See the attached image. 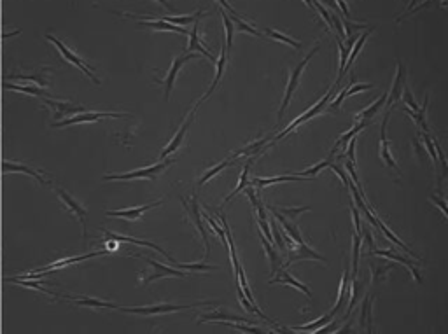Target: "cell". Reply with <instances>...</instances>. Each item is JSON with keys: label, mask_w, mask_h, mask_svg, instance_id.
<instances>
[{"label": "cell", "mask_w": 448, "mask_h": 334, "mask_svg": "<svg viewBox=\"0 0 448 334\" xmlns=\"http://www.w3.org/2000/svg\"><path fill=\"white\" fill-rule=\"evenodd\" d=\"M173 163V159H168L163 163H158L154 167L149 168H142V170H135V171H128V173H110V175H105L104 180H135V179H147V180H154L158 177L159 171H163L165 168H168Z\"/></svg>", "instance_id": "cell-1"}, {"label": "cell", "mask_w": 448, "mask_h": 334, "mask_svg": "<svg viewBox=\"0 0 448 334\" xmlns=\"http://www.w3.org/2000/svg\"><path fill=\"white\" fill-rule=\"evenodd\" d=\"M319 47L320 46H315L314 49L308 53V55L303 58V62H299L298 63V67L294 68L293 70V74H291V77H289V83H287V89H285V96H284V102H282V107H280V112H278V121H280L282 117H284V114H285V109H287V105H289V102H291V98H293V95H294V91H296V88H298V83H299V77H301V72H303V68L306 67V63L310 62V58L312 56L315 55L319 51Z\"/></svg>", "instance_id": "cell-2"}, {"label": "cell", "mask_w": 448, "mask_h": 334, "mask_svg": "<svg viewBox=\"0 0 448 334\" xmlns=\"http://www.w3.org/2000/svg\"><path fill=\"white\" fill-rule=\"evenodd\" d=\"M333 95H335V89H331V91H329V93H326V95H324L322 98H320V100H319L317 104H315L314 107H312V109H308V110H306V112L303 114V116L296 117V119H294V121L291 123V125L287 126V128H285V130L282 131V133H278V135H277V137L273 138V140H275V142H277V140H282V138H284L285 135H287V133H291V131H294V130H296V128H298V126H299V125H303V123H306V121H308V119H312V117H314V116H317V114L320 112V110H322L324 107H326L327 100H329V98H331Z\"/></svg>", "instance_id": "cell-3"}, {"label": "cell", "mask_w": 448, "mask_h": 334, "mask_svg": "<svg viewBox=\"0 0 448 334\" xmlns=\"http://www.w3.org/2000/svg\"><path fill=\"white\" fill-rule=\"evenodd\" d=\"M210 305L209 301H201V303H194L189 306H177V305H158V306H144V308H121L126 313H135V315H163V313H172V312H180L186 308H196V306Z\"/></svg>", "instance_id": "cell-4"}, {"label": "cell", "mask_w": 448, "mask_h": 334, "mask_svg": "<svg viewBox=\"0 0 448 334\" xmlns=\"http://www.w3.org/2000/svg\"><path fill=\"white\" fill-rule=\"evenodd\" d=\"M46 39H47V41H51V42H53V44H55L56 47H58V49H60V53H62V55L65 56V60H68V62H72V63H74V65H77V67H79L81 70L84 72V74L88 75V77L93 81V83L100 84V79H98L97 75L93 74V68L89 67L88 63H84L83 60H81L79 56L76 55V53H72V51L68 49V47L65 46V44H63L62 41H58V39H56V37H53V35H46Z\"/></svg>", "instance_id": "cell-5"}, {"label": "cell", "mask_w": 448, "mask_h": 334, "mask_svg": "<svg viewBox=\"0 0 448 334\" xmlns=\"http://www.w3.org/2000/svg\"><path fill=\"white\" fill-rule=\"evenodd\" d=\"M105 117H125V114H116V112H84V114H76V116L67 117L63 121H56L55 128H63V126L70 125H79V123H93L98 119H105Z\"/></svg>", "instance_id": "cell-6"}, {"label": "cell", "mask_w": 448, "mask_h": 334, "mask_svg": "<svg viewBox=\"0 0 448 334\" xmlns=\"http://www.w3.org/2000/svg\"><path fill=\"white\" fill-rule=\"evenodd\" d=\"M182 205L186 207V212H188L189 219L193 221V224H194V228L198 230V233L201 234V238H203V243H205L207 254H209V250H210L209 234H207L205 226H203V221H201V213H200V207H198V200H196V198H193V200L189 201V203H188L186 200H182Z\"/></svg>", "instance_id": "cell-7"}, {"label": "cell", "mask_w": 448, "mask_h": 334, "mask_svg": "<svg viewBox=\"0 0 448 334\" xmlns=\"http://www.w3.org/2000/svg\"><path fill=\"white\" fill-rule=\"evenodd\" d=\"M128 18H133V20L140 21V25L147 26V28H152V30H161V32H177V34H182V35H189V32L186 28L179 25H173V23H168L165 20H152V18H138L135 14L126 13Z\"/></svg>", "instance_id": "cell-8"}, {"label": "cell", "mask_w": 448, "mask_h": 334, "mask_svg": "<svg viewBox=\"0 0 448 334\" xmlns=\"http://www.w3.org/2000/svg\"><path fill=\"white\" fill-rule=\"evenodd\" d=\"M193 58H200L198 55H188V56H177L175 60H173L172 67H170V70H168V75L165 77L163 81L161 79H156L158 83L165 84V98H168L170 96V93H172L173 89V84H175V79H177V74H179V70L182 68V65H184L186 62H189V60Z\"/></svg>", "instance_id": "cell-9"}, {"label": "cell", "mask_w": 448, "mask_h": 334, "mask_svg": "<svg viewBox=\"0 0 448 334\" xmlns=\"http://www.w3.org/2000/svg\"><path fill=\"white\" fill-rule=\"evenodd\" d=\"M104 254H109V250H104V252H91V254L77 255V257H65V259H60V261H56V263H53V264H47V266H44V268H39V270H34V271H30L28 275H39V273H51V271H55V270H60V268L67 266V264H76V263H81V261H84V259H91V257H95V255H104Z\"/></svg>", "instance_id": "cell-10"}, {"label": "cell", "mask_w": 448, "mask_h": 334, "mask_svg": "<svg viewBox=\"0 0 448 334\" xmlns=\"http://www.w3.org/2000/svg\"><path fill=\"white\" fill-rule=\"evenodd\" d=\"M196 109H198V105L194 107L193 110H191V114L188 116V119H186V121L182 123V126H180V130L177 131V135L172 138V142L168 144V146L165 147L163 150H161V154H159V158H161V159H165L167 156L173 154V152H175V150L180 147V144H182V140H184V137H186V131H188V128L191 126V123H193V119H194V112H196Z\"/></svg>", "instance_id": "cell-11"}, {"label": "cell", "mask_w": 448, "mask_h": 334, "mask_svg": "<svg viewBox=\"0 0 448 334\" xmlns=\"http://www.w3.org/2000/svg\"><path fill=\"white\" fill-rule=\"evenodd\" d=\"M55 191H56V194H60V198H62V201L65 203V207H67V209L77 217V221L81 222V226H83V238H86V210H84L76 200H72L70 194H68L67 191H63V189H60V188H56Z\"/></svg>", "instance_id": "cell-12"}, {"label": "cell", "mask_w": 448, "mask_h": 334, "mask_svg": "<svg viewBox=\"0 0 448 334\" xmlns=\"http://www.w3.org/2000/svg\"><path fill=\"white\" fill-rule=\"evenodd\" d=\"M41 100L44 102L47 107H51V110L55 112L56 119H60V117H63V116L72 117L74 114L83 112V107H81V105H74V104H70V102H55V100H49V98H41Z\"/></svg>", "instance_id": "cell-13"}, {"label": "cell", "mask_w": 448, "mask_h": 334, "mask_svg": "<svg viewBox=\"0 0 448 334\" xmlns=\"http://www.w3.org/2000/svg\"><path fill=\"white\" fill-rule=\"evenodd\" d=\"M142 259L146 261L147 264H151V266L156 270L152 275L146 276L144 284H149V282L161 278V276H186V275H188V273H184L182 270H179V268H168V266H165V264H159V263H156V261H152V259H147V257H142Z\"/></svg>", "instance_id": "cell-14"}, {"label": "cell", "mask_w": 448, "mask_h": 334, "mask_svg": "<svg viewBox=\"0 0 448 334\" xmlns=\"http://www.w3.org/2000/svg\"><path fill=\"white\" fill-rule=\"evenodd\" d=\"M161 205V201H154V203H147L144 207H137V209H128V210H117V212H107L109 217H123L128 219V221H137L140 215H142L146 210L152 209V207H158Z\"/></svg>", "instance_id": "cell-15"}, {"label": "cell", "mask_w": 448, "mask_h": 334, "mask_svg": "<svg viewBox=\"0 0 448 334\" xmlns=\"http://www.w3.org/2000/svg\"><path fill=\"white\" fill-rule=\"evenodd\" d=\"M104 231L107 236H109L110 240H117V242H130V243H135V245H144V247H149V249H154L156 252H159L161 255H165L170 263H175V261L170 257V255L167 254V252L161 249V247H158V245H154V243H151V242H146V240H135V238H130V236H121V234H114V233H110V231H107V230H102Z\"/></svg>", "instance_id": "cell-16"}, {"label": "cell", "mask_w": 448, "mask_h": 334, "mask_svg": "<svg viewBox=\"0 0 448 334\" xmlns=\"http://www.w3.org/2000/svg\"><path fill=\"white\" fill-rule=\"evenodd\" d=\"M403 86H405V68H403V65L398 62V74H396V79H394L392 83V89H390V93H387V105H392L396 100H399L401 98V89Z\"/></svg>", "instance_id": "cell-17"}, {"label": "cell", "mask_w": 448, "mask_h": 334, "mask_svg": "<svg viewBox=\"0 0 448 334\" xmlns=\"http://www.w3.org/2000/svg\"><path fill=\"white\" fill-rule=\"evenodd\" d=\"M226 60H228V51H226V47H222V51H221V56H219V60L215 62V68H217V74H215V77H214V81H212V84H210V88H209V91L203 95V98H201L200 102H198V107H200V104L203 100H207L210 95H212V91L215 89V86L219 84V81H221V77H222V74H224V68H226Z\"/></svg>", "instance_id": "cell-18"}, {"label": "cell", "mask_w": 448, "mask_h": 334, "mask_svg": "<svg viewBox=\"0 0 448 334\" xmlns=\"http://www.w3.org/2000/svg\"><path fill=\"white\" fill-rule=\"evenodd\" d=\"M336 44H338L340 47V72H338V79H336V84H340V81H341V77L345 75V65H347V60L348 56H350V51L352 47H354V44H356V37H350L347 42H345V46L340 42V39L336 41Z\"/></svg>", "instance_id": "cell-19"}, {"label": "cell", "mask_w": 448, "mask_h": 334, "mask_svg": "<svg viewBox=\"0 0 448 334\" xmlns=\"http://www.w3.org/2000/svg\"><path fill=\"white\" fill-rule=\"evenodd\" d=\"M188 51H198V53H201V55L205 56V58H209L210 62H217L215 60V56H212L209 53V51L203 47V44H201L200 37H198V20L194 21L193 28H191V34H189V44H188Z\"/></svg>", "instance_id": "cell-20"}, {"label": "cell", "mask_w": 448, "mask_h": 334, "mask_svg": "<svg viewBox=\"0 0 448 334\" xmlns=\"http://www.w3.org/2000/svg\"><path fill=\"white\" fill-rule=\"evenodd\" d=\"M65 301H70V303H76L79 306H89V308H119V306L112 305V303H107V301L102 299H95V297H74V296H63Z\"/></svg>", "instance_id": "cell-21"}, {"label": "cell", "mask_w": 448, "mask_h": 334, "mask_svg": "<svg viewBox=\"0 0 448 334\" xmlns=\"http://www.w3.org/2000/svg\"><path fill=\"white\" fill-rule=\"evenodd\" d=\"M390 117V112L385 114V119H384V125H382V142H380V154L382 158H384V161H385L387 165H389L392 170H398V165H396V161H394L392 154H390L389 150V142H387L385 138V126H387V121H389Z\"/></svg>", "instance_id": "cell-22"}, {"label": "cell", "mask_w": 448, "mask_h": 334, "mask_svg": "<svg viewBox=\"0 0 448 334\" xmlns=\"http://www.w3.org/2000/svg\"><path fill=\"white\" fill-rule=\"evenodd\" d=\"M373 254L384 255V257H387V259H392V261H396V263H401L403 266L408 268V271H410L411 275L415 276V280H417V282H420V275H419V271H417V268L411 266V263L408 259H405V257H401V255L392 254V250H377V249H373Z\"/></svg>", "instance_id": "cell-23"}, {"label": "cell", "mask_w": 448, "mask_h": 334, "mask_svg": "<svg viewBox=\"0 0 448 334\" xmlns=\"http://www.w3.org/2000/svg\"><path fill=\"white\" fill-rule=\"evenodd\" d=\"M308 177H299V175H280V177H272V179H254L252 184L256 188H266V186L278 184V182H296V180H306Z\"/></svg>", "instance_id": "cell-24"}, {"label": "cell", "mask_w": 448, "mask_h": 334, "mask_svg": "<svg viewBox=\"0 0 448 334\" xmlns=\"http://www.w3.org/2000/svg\"><path fill=\"white\" fill-rule=\"evenodd\" d=\"M333 317H335L333 313L324 315V317H320L319 320H315V322H310V324H303V326H298V327H289V329H285V331H305V333H320V329H322V327L326 326L327 322H331Z\"/></svg>", "instance_id": "cell-25"}, {"label": "cell", "mask_w": 448, "mask_h": 334, "mask_svg": "<svg viewBox=\"0 0 448 334\" xmlns=\"http://www.w3.org/2000/svg\"><path fill=\"white\" fill-rule=\"evenodd\" d=\"M272 282H278V284H289V285H293L294 289H298V291H301L303 294H306V297L308 299H312V292H310V289L306 287L305 284H301V282H298L294 276H291L289 273H280V275L277 276V278H273Z\"/></svg>", "instance_id": "cell-26"}, {"label": "cell", "mask_w": 448, "mask_h": 334, "mask_svg": "<svg viewBox=\"0 0 448 334\" xmlns=\"http://www.w3.org/2000/svg\"><path fill=\"white\" fill-rule=\"evenodd\" d=\"M4 170L5 171H21V173H26V175L34 177L39 184H47L46 179H44L41 173H37V171L32 170V168H28V167H23V165H20V163H9L7 161V163H4Z\"/></svg>", "instance_id": "cell-27"}, {"label": "cell", "mask_w": 448, "mask_h": 334, "mask_svg": "<svg viewBox=\"0 0 448 334\" xmlns=\"http://www.w3.org/2000/svg\"><path fill=\"white\" fill-rule=\"evenodd\" d=\"M366 89H373V86L371 84H354L352 83V86H348L347 89H343V91L336 96V100L333 102V109H338V105L341 104L347 96L354 95V93H359V91H366Z\"/></svg>", "instance_id": "cell-28"}, {"label": "cell", "mask_w": 448, "mask_h": 334, "mask_svg": "<svg viewBox=\"0 0 448 334\" xmlns=\"http://www.w3.org/2000/svg\"><path fill=\"white\" fill-rule=\"evenodd\" d=\"M385 102H387V93H384V95H382L380 98H378V100L375 102V104H373V105H369L368 109L361 110V112L357 114V116H356V121H366V119H369V117H373V116H375V114L378 112V110L382 109V105L385 104Z\"/></svg>", "instance_id": "cell-29"}, {"label": "cell", "mask_w": 448, "mask_h": 334, "mask_svg": "<svg viewBox=\"0 0 448 334\" xmlns=\"http://www.w3.org/2000/svg\"><path fill=\"white\" fill-rule=\"evenodd\" d=\"M364 126H366V121H363V123H359V125H357V126H354L352 130H348L347 133H343V135H341V137H340L338 140H336L335 147H333V150H331V156L335 154L336 150H338L341 146H345V144H347V142H350V138H354V137H356V135L359 133V131L363 130Z\"/></svg>", "instance_id": "cell-30"}, {"label": "cell", "mask_w": 448, "mask_h": 334, "mask_svg": "<svg viewBox=\"0 0 448 334\" xmlns=\"http://www.w3.org/2000/svg\"><path fill=\"white\" fill-rule=\"evenodd\" d=\"M359 322H361V326L364 327L366 331H373V327H371L373 317H371V303H369V297H366V299L363 301Z\"/></svg>", "instance_id": "cell-31"}, {"label": "cell", "mask_w": 448, "mask_h": 334, "mask_svg": "<svg viewBox=\"0 0 448 334\" xmlns=\"http://www.w3.org/2000/svg\"><path fill=\"white\" fill-rule=\"evenodd\" d=\"M7 89H14V91H21V93H28V95H34V96H42V98H49L46 91L42 88H37V86H20V84H5Z\"/></svg>", "instance_id": "cell-32"}, {"label": "cell", "mask_w": 448, "mask_h": 334, "mask_svg": "<svg viewBox=\"0 0 448 334\" xmlns=\"http://www.w3.org/2000/svg\"><path fill=\"white\" fill-rule=\"evenodd\" d=\"M373 226H378V228H380V230H382V231H384V234H385V236H387V238H389V240H390V242H394V243H396V245H399V247H401V249H403V250L406 252V254H408V255H411L410 249H408V247H406V245H405V243H403V242H401V240H399V238H396V234H394V233H392V231H390V230H389V228H387V226H385V224H384V222H382V221H380V219H377V217H375V221H373Z\"/></svg>", "instance_id": "cell-33"}, {"label": "cell", "mask_w": 448, "mask_h": 334, "mask_svg": "<svg viewBox=\"0 0 448 334\" xmlns=\"http://www.w3.org/2000/svg\"><path fill=\"white\" fill-rule=\"evenodd\" d=\"M200 320H235V322H249V324H252V320H247V318H242V317H238V315L221 313V312H214V313L201 315Z\"/></svg>", "instance_id": "cell-34"}, {"label": "cell", "mask_w": 448, "mask_h": 334, "mask_svg": "<svg viewBox=\"0 0 448 334\" xmlns=\"http://www.w3.org/2000/svg\"><path fill=\"white\" fill-rule=\"evenodd\" d=\"M251 163H252V161H249V163L245 165V168H243V171H242V173H240L238 186H236V188H235L233 191L230 192V196H226V200H224V203H222V207H224V205H226L228 201H230L233 196H236V194H238V192L243 189V186H247V182H249V167H251Z\"/></svg>", "instance_id": "cell-35"}, {"label": "cell", "mask_w": 448, "mask_h": 334, "mask_svg": "<svg viewBox=\"0 0 448 334\" xmlns=\"http://www.w3.org/2000/svg\"><path fill=\"white\" fill-rule=\"evenodd\" d=\"M201 16H205V14L201 13V11H198V13L189 14V16H172V18H163V20L168 21V23H173V25L184 26V25H189V23H193V21L200 20Z\"/></svg>", "instance_id": "cell-36"}, {"label": "cell", "mask_w": 448, "mask_h": 334, "mask_svg": "<svg viewBox=\"0 0 448 334\" xmlns=\"http://www.w3.org/2000/svg\"><path fill=\"white\" fill-rule=\"evenodd\" d=\"M347 285H348V270H345L343 271V276H341V284H340V291H338V297H336V305L335 308H333L331 313H338V310L341 308V303H343V297H345V292H347Z\"/></svg>", "instance_id": "cell-37"}, {"label": "cell", "mask_w": 448, "mask_h": 334, "mask_svg": "<svg viewBox=\"0 0 448 334\" xmlns=\"http://www.w3.org/2000/svg\"><path fill=\"white\" fill-rule=\"evenodd\" d=\"M221 16L222 21H224V28H226V51L231 49V42H233V32H235V26L231 23L230 16H228L226 11H221Z\"/></svg>", "instance_id": "cell-38"}, {"label": "cell", "mask_w": 448, "mask_h": 334, "mask_svg": "<svg viewBox=\"0 0 448 334\" xmlns=\"http://www.w3.org/2000/svg\"><path fill=\"white\" fill-rule=\"evenodd\" d=\"M266 35L268 37H272V39H277V41H280V42H284V44H289V46H293L294 49H301V44L299 42H296V41H293L291 37H287V35H284V34H280V32H275V30H266Z\"/></svg>", "instance_id": "cell-39"}, {"label": "cell", "mask_w": 448, "mask_h": 334, "mask_svg": "<svg viewBox=\"0 0 448 334\" xmlns=\"http://www.w3.org/2000/svg\"><path fill=\"white\" fill-rule=\"evenodd\" d=\"M263 245H264V250H266V255H268V259H270V263H272V270L273 271H277V266H278V255H277V252L273 250L272 249V242H270L266 236H264L263 240Z\"/></svg>", "instance_id": "cell-40"}, {"label": "cell", "mask_w": 448, "mask_h": 334, "mask_svg": "<svg viewBox=\"0 0 448 334\" xmlns=\"http://www.w3.org/2000/svg\"><path fill=\"white\" fill-rule=\"evenodd\" d=\"M230 161H231V159H224V161H221V163H219L217 167H214V168H212V170H209V171H207L205 175H203V177H201V179H200V186H203V184H205V182H209V180L212 179V177H214V175H217L219 171H222V170H224V168H226L228 165H230Z\"/></svg>", "instance_id": "cell-41"}, {"label": "cell", "mask_w": 448, "mask_h": 334, "mask_svg": "<svg viewBox=\"0 0 448 334\" xmlns=\"http://www.w3.org/2000/svg\"><path fill=\"white\" fill-rule=\"evenodd\" d=\"M228 16H230V20H233L235 23H236V26H238L240 30H243V32H249L251 35H261L257 30H254L251 25H249V23H245V21H243L242 18L238 16V14H228Z\"/></svg>", "instance_id": "cell-42"}, {"label": "cell", "mask_w": 448, "mask_h": 334, "mask_svg": "<svg viewBox=\"0 0 448 334\" xmlns=\"http://www.w3.org/2000/svg\"><path fill=\"white\" fill-rule=\"evenodd\" d=\"M11 79L25 81V83H34V86H37V88H42V86H46V81L42 79V75H13Z\"/></svg>", "instance_id": "cell-43"}, {"label": "cell", "mask_w": 448, "mask_h": 334, "mask_svg": "<svg viewBox=\"0 0 448 334\" xmlns=\"http://www.w3.org/2000/svg\"><path fill=\"white\" fill-rule=\"evenodd\" d=\"M331 165V161L329 159H326V161H320L319 165H315V167H312V168H306V170H303L301 173H299V177H310V175H317L319 171L322 170V168H326V167H329Z\"/></svg>", "instance_id": "cell-44"}, {"label": "cell", "mask_w": 448, "mask_h": 334, "mask_svg": "<svg viewBox=\"0 0 448 334\" xmlns=\"http://www.w3.org/2000/svg\"><path fill=\"white\" fill-rule=\"evenodd\" d=\"M422 138H424V142H426V147H427V152H429V156H431L432 163L438 165V154H436V149H434V146H432V140L429 138V133H426V131H424Z\"/></svg>", "instance_id": "cell-45"}, {"label": "cell", "mask_w": 448, "mask_h": 334, "mask_svg": "<svg viewBox=\"0 0 448 334\" xmlns=\"http://www.w3.org/2000/svg\"><path fill=\"white\" fill-rule=\"evenodd\" d=\"M222 324H226V326H231V327H235V329H238V331H245V333H263V331H261L259 327L247 326V324H231V322H222Z\"/></svg>", "instance_id": "cell-46"}, {"label": "cell", "mask_w": 448, "mask_h": 334, "mask_svg": "<svg viewBox=\"0 0 448 334\" xmlns=\"http://www.w3.org/2000/svg\"><path fill=\"white\" fill-rule=\"evenodd\" d=\"M203 217H205V219H207V222H209V224H210V226H212V230H214V231H215V233H217V234H219V238H221V240H222V242H224V243H228V242H226V238H224V236H226V234H224V231H222V230H221V228H219V226H217V222H215V221H214V219L210 217V215H207V213H203Z\"/></svg>", "instance_id": "cell-47"}, {"label": "cell", "mask_w": 448, "mask_h": 334, "mask_svg": "<svg viewBox=\"0 0 448 334\" xmlns=\"http://www.w3.org/2000/svg\"><path fill=\"white\" fill-rule=\"evenodd\" d=\"M403 100L406 102L410 109H413V112H417V110H419V105H417V102L413 100V96H411V93H410V89H408V88L405 89V93H403Z\"/></svg>", "instance_id": "cell-48"}, {"label": "cell", "mask_w": 448, "mask_h": 334, "mask_svg": "<svg viewBox=\"0 0 448 334\" xmlns=\"http://www.w3.org/2000/svg\"><path fill=\"white\" fill-rule=\"evenodd\" d=\"M356 140L357 138H350V146H348V150H347V156H348V161H350L352 165H356V156H354V147H356Z\"/></svg>", "instance_id": "cell-49"}, {"label": "cell", "mask_w": 448, "mask_h": 334, "mask_svg": "<svg viewBox=\"0 0 448 334\" xmlns=\"http://www.w3.org/2000/svg\"><path fill=\"white\" fill-rule=\"evenodd\" d=\"M431 200H432V203L438 205V207H440V209L443 210V213L448 217V207H447V203H445V201H441L440 198H436V196H432Z\"/></svg>", "instance_id": "cell-50"}, {"label": "cell", "mask_w": 448, "mask_h": 334, "mask_svg": "<svg viewBox=\"0 0 448 334\" xmlns=\"http://www.w3.org/2000/svg\"><path fill=\"white\" fill-rule=\"evenodd\" d=\"M436 2H441V0H427V2H424V4H420L419 7L411 9V11H410V14H415V13H417V11H420V9H426V7H427V5L436 4ZM410 14H408V16H410Z\"/></svg>", "instance_id": "cell-51"}, {"label": "cell", "mask_w": 448, "mask_h": 334, "mask_svg": "<svg viewBox=\"0 0 448 334\" xmlns=\"http://www.w3.org/2000/svg\"><path fill=\"white\" fill-rule=\"evenodd\" d=\"M217 2L222 5V7L226 9V11H228V13H230V14H236V11H235V9L231 7V4H230V2H228V0H217Z\"/></svg>", "instance_id": "cell-52"}, {"label": "cell", "mask_w": 448, "mask_h": 334, "mask_svg": "<svg viewBox=\"0 0 448 334\" xmlns=\"http://www.w3.org/2000/svg\"><path fill=\"white\" fill-rule=\"evenodd\" d=\"M305 4L308 5L310 9H315V5H314V0H305Z\"/></svg>", "instance_id": "cell-53"}, {"label": "cell", "mask_w": 448, "mask_h": 334, "mask_svg": "<svg viewBox=\"0 0 448 334\" xmlns=\"http://www.w3.org/2000/svg\"><path fill=\"white\" fill-rule=\"evenodd\" d=\"M158 2H161V4H163V5H165V7H170V4H168L167 0H158Z\"/></svg>", "instance_id": "cell-54"}]
</instances>
